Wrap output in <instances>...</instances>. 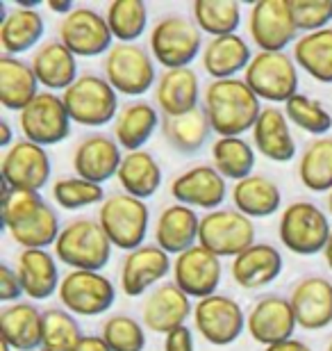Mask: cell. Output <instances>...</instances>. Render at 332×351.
Masks as SVG:
<instances>
[{"label":"cell","instance_id":"1","mask_svg":"<svg viewBox=\"0 0 332 351\" xmlns=\"http://www.w3.org/2000/svg\"><path fill=\"white\" fill-rule=\"evenodd\" d=\"M3 223L21 249L55 247L62 233L55 208L39 192L3 187Z\"/></svg>","mask_w":332,"mask_h":351},{"label":"cell","instance_id":"2","mask_svg":"<svg viewBox=\"0 0 332 351\" xmlns=\"http://www.w3.org/2000/svg\"><path fill=\"white\" fill-rule=\"evenodd\" d=\"M203 110L218 137H244L253 132L264 108L244 78H232L212 80L205 87Z\"/></svg>","mask_w":332,"mask_h":351},{"label":"cell","instance_id":"3","mask_svg":"<svg viewBox=\"0 0 332 351\" xmlns=\"http://www.w3.org/2000/svg\"><path fill=\"white\" fill-rule=\"evenodd\" d=\"M112 242L98 219L77 217L68 221L55 242V258L73 271H103L112 258Z\"/></svg>","mask_w":332,"mask_h":351},{"label":"cell","instance_id":"4","mask_svg":"<svg viewBox=\"0 0 332 351\" xmlns=\"http://www.w3.org/2000/svg\"><path fill=\"white\" fill-rule=\"evenodd\" d=\"M330 233L332 226L328 215L312 201L289 203L278 221V237L282 247L301 258L323 254Z\"/></svg>","mask_w":332,"mask_h":351},{"label":"cell","instance_id":"5","mask_svg":"<svg viewBox=\"0 0 332 351\" xmlns=\"http://www.w3.org/2000/svg\"><path fill=\"white\" fill-rule=\"evenodd\" d=\"M96 219L114 249L130 254L146 244L148 228H151V210L146 201L134 199L125 192L110 194L98 208Z\"/></svg>","mask_w":332,"mask_h":351},{"label":"cell","instance_id":"6","mask_svg":"<svg viewBox=\"0 0 332 351\" xmlns=\"http://www.w3.org/2000/svg\"><path fill=\"white\" fill-rule=\"evenodd\" d=\"M153 60L159 66L168 69H187L192 62L203 55V32L194 19H185L180 14H168L162 16L153 25L151 37H148Z\"/></svg>","mask_w":332,"mask_h":351},{"label":"cell","instance_id":"7","mask_svg":"<svg viewBox=\"0 0 332 351\" xmlns=\"http://www.w3.org/2000/svg\"><path fill=\"white\" fill-rule=\"evenodd\" d=\"M62 101L66 105L71 121L84 128H103L118 117V94L110 85L105 75L82 73L73 85H71Z\"/></svg>","mask_w":332,"mask_h":351},{"label":"cell","instance_id":"8","mask_svg":"<svg viewBox=\"0 0 332 351\" xmlns=\"http://www.w3.org/2000/svg\"><path fill=\"white\" fill-rule=\"evenodd\" d=\"M105 78L116 94L123 96H144L157 85V69L151 51L139 44H114V48L105 55Z\"/></svg>","mask_w":332,"mask_h":351},{"label":"cell","instance_id":"9","mask_svg":"<svg viewBox=\"0 0 332 351\" xmlns=\"http://www.w3.org/2000/svg\"><path fill=\"white\" fill-rule=\"evenodd\" d=\"M244 80L259 101L271 105L282 103L298 94V64L289 53H255L244 73Z\"/></svg>","mask_w":332,"mask_h":351},{"label":"cell","instance_id":"10","mask_svg":"<svg viewBox=\"0 0 332 351\" xmlns=\"http://www.w3.org/2000/svg\"><path fill=\"white\" fill-rule=\"evenodd\" d=\"M199 244L218 258H235L255 244V223L235 208H218L201 219Z\"/></svg>","mask_w":332,"mask_h":351},{"label":"cell","instance_id":"11","mask_svg":"<svg viewBox=\"0 0 332 351\" xmlns=\"http://www.w3.org/2000/svg\"><path fill=\"white\" fill-rule=\"evenodd\" d=\"M244 308L228 294H212L194 304V328L212 347H228L246 331Z\"/></svg>","mask_w":332,"mask_h":351},{"label":"cell","instance_id":"12","mask_svg":"<svg viewBox=\"0 0 332 351\" xmlns=\"http://www.w3.org/2000/svg\"><path fill=\"white\" fill-rule=\"evenodd\" d=\"M248 34L259 53H287L301 37L289 0H259L251 7Z\"/></svg>","mask_w":332,"mask_h":351},{"label":"cell","instance_id":"13","mask_svg":"<svg viewBox=\"0 0 332 351\" xmlns=\"http://www.w3.org/2000/svg\"><path fill=\"white\" fill-rule=\"evenodd\" d=\"M60 304L77 317H101L114 306L116 285L103 271L71 269L60 285Z\"/></svg>","mask_w":332,"mask_h":351},{"label":"cell","instance_id":"14","mask_svg":"<svg viewBox=\"0 0 332 351\" xmlns=\"http://www.w3.org/2000/svg\"><path fill=\"white\" fill-rule=\"evenodd\" d=\"M71 121L62 94L41 91L34 101L18 114V128L23 139L39 146H55L66 142L71 135Z\"/></svg>","mask_w":332,"mask_h":351},{"label":"cell","instance_id":"15","mask_svg":"<svg viewBox=\"0 0 332 351\" xmlns=\"http://www.w3.org/2000/svg\"><path fill=\"white\" fill-rule=\"evenodd\" d=\"M58 37L75 58H101L114 48L105 14L91 7H75L73 12L60 21Z\"/></svg>","mask_w":332,"mask_h":351},{"label":"cell","instance_id":"16","mask_svg":"<svg viewBox=\"0 0 332 351\" xmlns=\"http://www.w3.org/2000/svg\"><path fill=\"white\" fill-rule=\"evenodd\" d=\"M0 176L3 187L25 189V192H41L53 176V162L44 146L18 139L10 146L0 162Z\"/></svg>","mask_w":332,"mask_h":351},{"label":"cell","instance_id":"17","mask_svg":"<svg viewBox=\"0 0 332 351\" xmlns=\"http://www.w3.org/2000/svg\"><path fill=\"white\" fill-rule=\"evenodd\" d=\"M173 283L180 287L187 297L196 301L218 294V285L223 280L221 258L214 256L201 244L187 249L185 254L175 256L173 261Z\"/></svg>","mask_w":332,"mask_h":351},{"label":"cell","instance_id":"18","mask_svg":"<svg viewBox=\"0 0 332 351\" xmlns=\"http://www.w3.org/2000/svg\"><path fill=\"white\" fill-rule=\"evenodd\" d=\"M173 271V261L157 244H144V247L125 254L118 274V285L125 297L137 299L141 294L153 292L162 285L166 274Z\"/></svg>","mask_w":332,"mask_h":351},{"label":"cell","instance_id":"19","mask_svg":"<svg viewBox=\"0 0 332 351\" xmlns=\"http://www.w3.org/2000/svg\"><path fill=\"white\" fill-rule=\"evenodd\" d=\"M296 328H298V322H296L292 301L280 294H266L257 299L246 317V331L264 349L292 340Z\"/></svg>","mask_w":332,"mask_h":351},{"label":"cell","instance_id":"20","mask_svg":"<svg viewBox=\"0 0 332 351\" xmlns=\"http://www.w3.org/2000/svg\"><path fill=\"white\" fill-rule=\"evenodd\" d=\"M173 201L194 210H218L228 194V180L212 165H196L192 169L178 173L168 185Z\"/></svg>","mask_w":332,"mask_h":351},{"label":"cell","instance_id":"21","mask_svg":"<svg viewBox=\"0 0 332 351\" xmlns=\"http://www.w3.org/2000/svg\"><path fill=\"white\" fill-rule=\"evenodd\" d=\"M194 317L192 297H187L175 283H162L148 292L141 306V322L146 331L168 335L175 328L185 326L187 319Z\"/></svg>","mask_w":332,"mask_h":351},{"label":"cell","instance_id":"22","mask_svg":"<svg viewBox=\"0 0 332 351\" xmlns=\"http://www.w3.org/2000/svg\"><path fill=\"white\" fill-rule=\"evenodd\" d=\"M123 162L121 146L114 137L103 135V132H91L80 139L73 151V171L80 178L89 182H107L116 178L118 167Z\"/></svg>","mask_w":332,"mask_h":351},{"label":"cell","instance_id":"23","mask_svg":"<svg viewBox=\"0 0 332 351\" xmlns=\"http://www.w3.org/2000/svg\"><path fill=\"white\" fill-rule=\"evenodd\" d=\"M289 301L303 331H323L332 324V280L326 276L312 274L301 278Z\"/></svg>","mask_w":332,"mask_h":351},{"label":"cell","instance_id":"24","mask_svg":"<svg viewBox=\"0 0 332 351\" xmlns=\"http://www.w3.org/2000/svg\"><path fill=\"white\" fill-rule=\"evenodd\" d=\"M282 267H285V261L273 244L255 242L232 261L230 274L242 290H262L280 278Z\"/></svg>","mask_w":332,"mask_h":351},{"label":"cell","instance_id":"25","mask_svg":"<svg viewBox=\"0 0 332 351\" xmlns=\"http://www.w3.org/2000/svg\"><path fill=\"white\" fill-rule=\"evenodd\" d=\"M199 210L171 203L159 213V219L155 223V244L164 249L168 256H180L187 249L199 244L201 233Z\"/></svg>","mask_w":332,"mask_h":351},{"label":"cell","instance_id":"26","mask_svg":"<svg viewBox=\"0 0 332 351\" xmlns=\"http://www.w3.org/2000/svg\"><path fill=\"white\" fill-rule=\"evenodd\" d=\"M155 103L164 117H180L201 108V80L192 66L168 69L155 85Z\"/></svg>","mask_w":332,"mask_h":351},{"label":"cell","instance_id":"27","mask_svg":"<svg viewBox=\"0 0 332 351\" xmlns=\"http://www.w3.org/2000/svg\"><path fill=\"white\" fill-rule=\"evenodd\" d=\"M253 146L266 160L278 165H287L296 158V139L292 135V123L285 110L268 105L259 114L253 128Z\"/></svg>","mask_w":332,"mask_h":351},{"label":"cell","instance_id":"28","mask_svg":"<svg viewBox=\"0 0 332 351\" xmlns=\"http://www.w3.org/2000/svg\"><path fill=\"white\" fill-rule=\"evenodd\" d=\"M251 44L242 34H228V37L209 39L203 48L201 62L203 71L212 80H232L239 73H246V69L253 62Z\"/></svg>","mask_w":332,"mask_h":351},{"label":"cell","instance_id":"29","mask_svg":"<svg viewBox=\"0 0 332 351\" xmlns=\"http://www.w3.org/2000/svg\"><path fill=\"white\" fill-rule=\"evenodd\" d=\"M16 271L23 285L25 297L30 301H46L60 292L62 278L58 258L48 249H25L21 251Z\"/></svg>","mask_w":332,"mask_h":351},{"label":"cell","instance_id":"30","mask_svg":"<svg viewBox=\"0 0 332 351\" xmlns=\"http://www.w3.org/2000/svg\"><path fill=\"white\" fill-rule=\"evenodd\" d=\"M30 64L34 69L39 85L46 91H53V94H58V91L64 94L80 78V73H77V58L60 39L41 44L34 51Z\"/></svg>","mask_w":332,"mask_h":351},{"label":"cell","instance_id":"31","mask_svg":"<svg viewBox=\"0 0 332 351\" xmlns=\"http://www.w3.org/2000/svg\"><path fill=\"white\" fill-rule=\"evenodd\" d=\"M44 311L32 301H16L0 313V335L14 351H41Z\"/></svg>","mask_w":332,"mask_h":351},{"label":"cell","instance_id":"32","mask_svg":"<svg viewBox=\"0 0 332 351\" xmlns=\"http://www.w3.org/2000/svg\"><path fill=\"white\" fill-rule=\"evenodd\" d=\"M162 128L159 110L148 101H134L125 105L114 119V137L118 146L125 153L144 151V146L151 142L153 135Z\"/></svg>","mask_w":332,"mask_h":351},{"label":"cell","instance_id":"33","mask_svg":"<svg viewBox=\"0 0 332 351\" xmlns=\"http://www.w3.org/2000/svg\"><path fill=\"white\" fill-rule=\"evenodd\" d=\"M46 21L39 10H25V7H14L0 21V51L10 58H18L44 39Z\"/></svg>","mask_w":332,"mask_h":351},{"label":"cell","instance_id":"34","mask_svg":"<svg viewBox=\"0 0 332 351\" xmlns=\"http://www.w3.org/2000/svg\"><path fill=\"white\" fill-rule=\"evenodd\" d=\"M39 87L32 64L10 55L0 58V105L5 110L21 114L41 94Z\"/></svg>","mask_w":332,"mask_h":351},{"label":"cell","instance_id":"35","mask_svg":"<svg viewBox=\"0 0 332 351\" xmlns=\"http://www.w3.org/2000/svg\"><path fill=\"white\" fill-rule=\"evenodd\" d=\"M232 203H235V210L248 219H266L282 208V192L271 178L262 173H253L248 178L235 182Z\"/></svg>","mask_w":332,"mask_h":351},{"label":"cell","instance_id":"36","mask_svg":"<svg viewBox=\"0 0 332 351\" xmlns=\"http://www.w3.org/2000/svg\"><path fill=\"white\" fill-rule=\"evenodd\" d=\"M162 135H164L166 144L171 146L180 156H196L207 144L212 130V123L207 114H205L203 105L187 114L180 117H162Z\"/></svg>","mask_w":332,"mask_h":351},{"label":"cell","instance_id":"37","mask_svg":"<svg viewBox=\"0 0 332 351\" xmlns=\"http://www.w3.org/2000/svg\"><path fill=\"white\" fill-rule=\"evenodd\" d=\"M162 167L155 160L153 153L144 151H134V153H125L123 162L118 167L116 180L125 194L134 196V199H151L159 192L162 187Z\"/></svg>","mask_w":332,"mask_h":351},{"label":"cell","instance_id":"38","mask_svg":"<svg viewBox=\"0 0 332 351\" xmlns=\"http://www.w3.org/2000/svg\"><path fill=\"white\" fill-rule=\"evenodd\" d=\"M292 58L312 80L332 85V27L301 34L294 44Z\"/></svg>","mask_w":332,"mask_h":351},{"label":"cell","instance_id":"39","mask_svg":"<svg viewBox=\"0 0 332 351\" xmlns=\"http://www.w3.org/2000/svg\"><path fill=\"white\" fill-rule=\"evenodd\" d=\"M212 167L225 180H244L255 169V146L244 137H218L212 144Z\"/></svg>","mask_w":332,"mask_h":351},{"label":"cell","instance_id":"40","mask_svg":"<svg viewBox=\"0 0 332 351\" xmlns=\"http://www.w3.org/2000/svg\"><path fill=\"white\" fill-rule=\"evenodd\" d=\"M192 16L207 37H228L237 34L242 25V5L237 0H194Z\"/></svg>","mask_w":332,"mask_h":351},{"label":"cell","instance_id":"41","mask_svg":"<svg viewBox=\"0 0 332 351\" xmlns=\"http://www.w3.org/2000/svg\"><path fill=\"white\" fill-rule=\"evenodd\" d=\"M298 180L314 194L332 192V137H319L305 146L298 160Z\"/></svg>","mask_w":332,"mask_h":351},{"label":"cell","instance_id":"42","mask_svg":"<svg viewBox=\"0 0 332 351\" xmlns=\"http://www.w3.org/2000/svg\"><path fill=\"white\" fill-rule=\"evenodd\" d=\"M105 19L116 44H137L148 27V5L144 0H112Z\"/></svg>","mask_w":332,"mask_h":351},{"label":"cell","instance_id":"43","mask_svg":"<svg viewBox=\"0 0 332 351\" xmlns=\"http://www.w3.org/2000/svg\"><path fill=\"white\" fill-rule=\"evenodd\" d=\"M82 338L84 333L73 313L66 308H46L41 351H73Z\"/></svg>","mask_w":332,"mask_h":351},{"label":"cell","instance_id":"44","mask_svg":"<svg viewBox=\"0 0 332 351\" xmlns=\"http://www.w3.org/2000/svg\"><path fill=\"white\" fill-rule=\"evenodd\" d=\"M285 114L289 119V123L301 128L303 132H309L316 139L326 137L330 128H332V114L328 112V108L316 98L307 96V94H296L294 98L282 105Z\"/></svg>","mask_w":332,"mask_h":351},{"label":"cell","instance_id":"45","mask_svg":"<svg viewBox=\"0 0 332 351\" xmlns=\"http://www.w3.org/2000/svg\"><path fill=\"white\" fill-rule=\"evenodd\" d=\"M53 199L62 210H84L91 206H103L105 203V187L98 182H89L80 176H66L58 178L53 185Z\"/></svg>","mask_w":332,"mask_h":351},{"label":"cell","instance_id":"46","mask_svg":"<svg viewBox=\"0 0 332 351\" xmlns=\"http://www.w3.org/2000/svg\"><path fill=\"white\" fill-rule=\"evenodd\" d=\"M103 340L112 351H144L146 349V326L144 322L130 315H112L103 322Z\"/></svg>","mask_w":332,"mask_h":351},{"label":"cell","instance_id":"47","mask_svg":"<svg viewBox=\"0 0 332 351\" xmlns=\"http://www.w3.org/2000/svg\"><path fill=\"white\" fill-rule=\"evenodd\" d=\"M296 27L303 34L319 32L330 27L332 21V0H289Z\"/></svg>","mask_w":332,"mask_h":351},{"label":"cell","instance_id":"48","mask_svg":"<svg viewBox=\"0 0 332 351\" xmlns=\"http://www.w3.org/2000/svg\"><path fill=\"white\" fill-rule=\"evenodd\" d=\"M23 285H21V278H18V271L12 269L10 265H0V301L5 306L10 304H16L23 297Z\"/></svg>","mask_w":332,"mask_h":351},{"label":"cell","instance_id":"49","mask_svg":"<svg viewBox=\"0 0 332 351\" xmlns=\"http://www.w3.org/2000/svg\"><path fill=\"white\" fill-rule=\"evenodd\" d=\"M164 351H196L194 331L185 324L164 335Z\"/></svg>","mask_w":332,"mask_h":351},{"label":"cell","instance_id":"50","mask_svg":"<svg viewBox=\"0 0 332 351\" xmlns=\"http://www.w3.org/2000/svg\"><path fill=\"white\" fill-rule=\"evenodd\" d=\"M73 351H112V349L107 342L103 340V335H84Z\"/></svg>","mask_w":332,"mask_h":351},{"label":"cell","instance_id":"51","mask_svg":"<svg viewBox=\"0 0 332 351\" xmlns=\"http://www.w3.org/2000/svg\"><path fill=\"white\" fill-rule=\"evenodd\" d=\"M264 351H312V347H307L305 342L298 340V338H292V340H285V342H278V345L266 347Z\"/></svg>","mask_w":332,"mask_h":351},{"label":"cell","instance_id":"52","mask_svg":"<svg viewBox=\"0 0 332 351\" xmlns=\"http://www.w3.org/2000/svg\"><path fill=\"white\" fill-rule=\"evenodd\" d=\"M14 130H12V123L7 119H0V146L7 151L10 146H14Z\"/></svg>","mask_w":332,"mask_h":351},{"label":"cell","instance_id":"53","mask_svg":"<svg viewBox=\"0 0 332 351\" xmlns=\"http://www.w3.org/2000/svg\"><path fill=\"white\" fill-rule=\"evenodd\" d=\"M48 10L55 12V14H60V16L64 19V16H68V14L75 10V5L71 3V0H51V3H48Z\"/></svg>","mask_w":332,"mask_h":351},{"label":"cell","instance_id":"54","mask_svg":"<svg viewBox=\"0 0 332 351\" xmlns=\"http://www.w3.org/2000/svg\"><path fill=\"white\" fill-rule=\"evenodd\" d=\"M323 258H326L328 269L332 271V233H330V240H328V244H326V251H323Z\"/></svg>","mask_w":332,"mask_h":351},{"label":"cell","instance_id":"55","mask_svg":"<svg viewBox=\"0 0 332 351\" xmlns=\"http://www.w3.org/2000/svg\"><path fill=\"white\" fill-rule=\"evenodd\" d=\"M328 215L332 217V192L328 194Z\"/></svg>","mask_w":332,"mask_h":351},{"label":"cell","instance_id":"56","mask_svg":"<svg viewBox=\"0 0 332 351\" xmlns=\"http://www.w3.org/2000/svg\"><path fill=\"white\" fill-rule=\"evenodd\" d=\"M326 351H332V340L328 342V349H326Z\"/></svg>","mask_w":332,"mask_h":351}]
</instances>
